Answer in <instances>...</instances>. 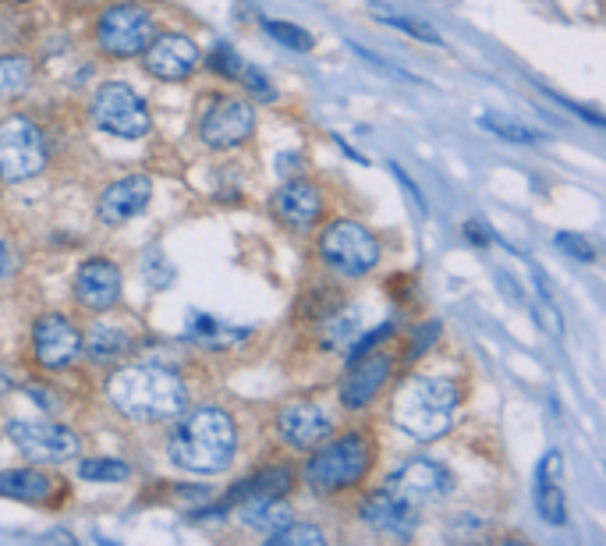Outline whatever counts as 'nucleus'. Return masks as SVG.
I'll use <instances>...</instances> for the list:
<instances>
[{
	"instance_id": "obj_1",
	"label": "nucleus",
	"mask_w": 606,
	"mask_h": 546,
	"mask_svg": "<svg viewBox=\"0 0 606 546\" xmlns=\"http://www.w3.org/2000/svg\"><path fill=\"white\" fill-rule=\"evenodd\" d=\"M238 433L234 422L220 408H195L188 412L167 437V454L178 468L195 472V476H217L231 465Z\"/></svg>"
},
{
	"instance_id": "obj_2",
	"label": "nucleus",
	"mask_w": 606,
	"mask_h": 546,
	"mask_svg": "<svg viewBox=\"0 0 606 546\" xmlns=\"http://www.w3.org/2000/svg\"><path fill=\"white\" fill-rule=\"evenodd\" d=\"M107 398L135 422H164L181 415L188 390L181 376L164 366H128L107 380Z\"/></svg>"
},
{
	"instance_id": "obj_3",
	"label": "nucleus",
	"mask_w": 606,
	"mask_h": 546,
	"mask_svg": "<svg viewBox=\"0 0 606 546\" xmlns=\"http://www.w3.org/2000/svg\"><path fill=\"white\" fill-rule=\"evenodd\" d=\"M458 383L447 376H412L397 390L394 422L415 440H436L451 429Z\"/></svg>"
},
{
	"instance_id": "obj_4",
	"label": "nucleus",
	"mask_w": 606,
	"mask_h": 546,
	"mask_svg": "<svg viewBox=\"0 0 606 546\" xmlns=\"http://www.w3.org/2000/svg\"><path fill=\"white\" fill-rule=\"evenodd\" d=\"M369 465H373V447L362 433H348V437L334 440L323 451H316L305 465V486L312 493H337L358 486L366 479Z\"/></svg>"
},
{
	"instance_id": "obj_5",
	"label": "nucleus",
	"mask_w": 606,
	"mask_h": 546,
	"mask_svg": "<svg viewBox=\"0 0 606 546\" xmlns=\"http://www.w3.org/2000/svg\"><path fill=\"white\" fill-rule=\"evenodd\" d=\"M319 256L344 277H366L380 266V242L355 220H334L319 234Z\"/></svg>"
},
{
	"instance_id": "obj_6",
	"label": "nucleus",
	"mask_w": 606,
	"mask_h": 546,
	"mask_svg": "<svg viewBox=\"0 0 606 546\" xmlns=\"http://www.w3.org/2000/svg\"><path fill=\"white\" fill-rule=\"evenodd\" d=\"M47 167V139L29 117L11 114L0 121V178L29 181Z\"/></svg>"
},
{
	"instance_id": "obj_7",
	"label": "nucleus",
	"mask_w": 606,
	"mask_h": 546,
	"mask_svg": "<svg viewBox=\"0 0 606 546\" xmlns=\"http://www.w3.org/2000/svg\"><path fill=\"white\" fill-rule=\"evenodd\" d=\"M93 125L117 139H142L149 132V107L132 86L107 82L93 96Z\"/></svg>"
},
{
	"instance_id": "obj_8",
	"label": "nucleus",
	"mask_w": 606,
	"mask_h": 546,
	"mask_svg": "<svg viewBox=\"0 0 606 546\" xmlns=\"http://www.w3.org/2000/svg\"><path fill=\"white\" fill-rule=\"evenodd\" d=\"M153 18L139 4H114L96 22V43L110 57H135L153 43Z\"/></svg>"
},
{
	"instance_id": "obj_9",
	"label": "nucleus",
	"mask_w": 606,
	"mask_h": 546,
	"mask_svg": "<svg viewBox=\"0 0 606 546\" xmlns=\"http://www.w3.org/2000/svg\"><path fill=\"white\" fill-rule=\"evenodd\" d=\"M8 437L25 458L39 465H64L78 454V437L68 426H54V422L15 419L8 422Z\"/></svg>"
},
{
	"instance_id": "obj_10",
	"label": "nucleus",
	"mask_w": 606,
	"mask_h": 546,
	"mask_svg": "<svg viewBox=\"0 0 606 546\" xmlns=\"http://www.w3.org/2000/svg\"><path fill=\"white\" fill-rule=\"evenodd\" d=\"M256 132V110L249 100L227 96L202 110L199 117V139L210 149H234Z\"/></svg>"
},
{
	"instance_id": "obj_11",
	"label": "nucleus",
	"mask_w": 606,
	"mask_h": 546,
	"mask_svg": "<svg viewBox=\"0 0 606 546\" xmlns=\"http://www.w3.org/2000/svg\"><path fill=\"white\" fill-rule=\"evenodd\" d=\"M32 355H36L39 366L64 369L82 355V334L61 312L39 316L36 327H32Z\"/></svg>"
},
{
	"instance_id": "obj_12",
	"label": "nucleus",
	"mask_w": 606,
	"mask_h": 546,
	"mask_svg": "<svg viewBox=\"0 0 606 546\" xmlns=\"http://www.w3.org/2000/svg\"><path fill=\"white\" fill-rule=\"evenodd\" d=\"M451 486H454L451 472H447L440 461L415 458L404 468H397L394 476H390L387 490L415 507V504H429V500H443L451 493Z\"/></svg>"
},
{
	"instance_id": "obj_13",
	"label": "nucleus",
	"mask_w": 606,
	"mask_h": 546,
	"mask_svg": "<svg viewBox=\"0 0 606 546\" xmlns=\"http://www.w3.org/2000/svg\"><path fill=\"white\" fill-rule=\"evenodd\" d=\"M146 71L164 82H181L199 68V47L181 32H167V36L153 39L146 50Z\"/></svg>"
},
{
	"instance_id": "obj_14",
	"label": "nucleus",
	"mask_w": 606,
	"mask_h": 546,
	"mask_svg": "<svg viewBox=\"0 0 606 546\" xmlns=\"http://www.w3.org/2000/svg\"><path fill=\"white\" fill-rule=\"evenodd\" d=\"M149 199H153V181H149L146 174H128V178L114 181V185L100 195L96 213H100L103 224L117 227V224H128L132 217H139L149 206Z\"/></svg>"
},
{
	"instance_id": "obj_15",
	"label": "nucleus",
	"mask_w": 606,
	"mask_h": 546,
	"mask_svg": "<svg viewBox=\"0 0 606 546\" xmlns=\"http://www.w3.org/2000/svg\"><path fill=\"white\" fill-rule=\"evenodd\" d=\"M277 433H280V440L288 447H295V451H309V447H316L319 440H327L330 419H327V412L319 405H312V401H291V405L280 408Z\"/></svg>"
},
{
	"instance_id": "obj_16",
	"label": "nucleus",
	"mask_w": 606,
	"mask_h": 546,
	"mask_svg": "<svg viewBox=\"0 0 606 546\" xmlns=\"http://www.w3.org/2000/svg\"><path fill=\"white\" fill-rule=\"evenodd\" d=\"M75 298L93 312L117 305V298H121V270L110 259H86L75 273Z\"/></svg>"
},
{
	"instance_id": "obj_17",
	"label": "nucleus",
	"mask_w": 606,
	"mask_h": 546,
	"mask_svg": "<svg viewBox=\"0 0 606 546\" xmlns=\"http://www.w3.org/2000/svg\"><path fill=\"white\" fill-rule=\"evenodd\" d=\"M390 376V359L380 351H369L362 359L351 362L348 376L341 383V405L344 408H366L380 394V387Z\"/></svg>"
},
{
	"instance_id": "obj_18",
	"label": "nucleus",
	"mask_w": 606,
	"mask_h": 546,
	"mask_svg": "<svg viewBox=\"0 0 606 546\" xmlns=\"http://www.w3.org/2000/svg\"><path fill=\"white\" fill-rule=\"evenodd\" d=\"M358 518L376 532H387V536H412L415 532V507L408 500L394 497L390 490H380L373 497L362 500L358 507Z\"/></svg>"
},
{
	"instance_id": "obj_19",
	"label": "nucleus",
	"mask_w": 606,
	"mask_h": 546,
	"mask_svg": "<svg viewBox=\"0 0 606 546\" xmlns=\"http://www.w3.org/2000/svg\"><path fill=\"white\" fill-rule=\"evenodd\" d=\"M273 210H277L280 220H288L291 227H309L323 213V195L312 185H305V181H288L273 195Z\"/></svg>"
},
{
	"instance_id": "obj_20",
	"label": "nucleus",
	"mask_w": 606,
	"mask_h": 546,
	"mask_svg": "<svg viewBox=\"0 0 606 546\" xmlns=\"http://www.w3.org/2000/svg\"><path fill=\"white\" fill-rule=\"evenodd\" d=\"M536 507L543 522L550 525H568V504H564V490H560V454L550 451L539 465L536 479Z\"/></svg>"
},
{
	"instance_id": "obj_21",
	"label": "nucleus",
	"mask_w": 606,
	"mask_h": 546,
	"mask_svg": "<svg viewBox=\"0 0 606 546\" xmlns=\"http://www.w3.org/2000/svg\"><path fill=\"white\" fill-rule=\"evenodd\" d=\"M295 476H291L288 465H273V468H263L259 476L245 479L241 486H234V493L224 500V507L238 504V500H280L284 493L291 490Z\"/></svg>"
},
{
	"instance_id": "obj_22",
	"label": "nucleus",
	"mask_w": 606,
	"mask_h": 546,
	"mask_svg": "<svg viewBox=\"0 0 606 546\" xmlns=\"http://www.w3.org/2000/svg\"><path fill=\"white\" fill-rule=\"evenodd\" d=\"M245 337H249V330L227 327V323L213 320V316H192V323H188V341L199 344V348H206V351L234 348V344H241Z\"/></svg>"
},
{
	"instance_id": "obj_23",
	"label": "nucleus",
	"mask_w": 606,
	"mask_h": 546,
	"mask_svg": "<svg viewBox=\"0 0 606 546\" xmlns=\"http://www.w3.org/2000/svg\"><path fill=\"white\" fill-rule=\"evenodd\" d=\"M323 344L334 351H344L351 348V344L358 341V337L366 334V312L358 309H341V312H330V316H323Z\"/></svg>"
},
{
	"instance_id": "obj_24",
	"label": "nucleus",
	"mask_w": 606,
	"mask_h": 546,
	"mask_svg": "<svg viewBox=\"0 0 606 546\" xmlns=\"http://www.w3.org/2000/svg\"><path fill=\"white\" fill-rule=\"evenodd\" d=\"M132 348V337L125 334L121 327H110V323H93L82 337V351L96 362H110L117 355H125Z\"/></svg>"
},
{
	"instance_id": "obj_25",
	"label": "nucleus",
	"mask_w": 606,
	"mask_h": 546,
	"mask_svg": "<svg viewBox=\"0 0 606 546\" xmlns=\"http://www.w3.org/2000/svg\"><path fill=\"white\" fill-rule=\"evenodd\" d=\"M50 490V479L39 468H15V472H0V497L18 500H43Z\"/></svg>"
},
{
	"instance_id": "obj_26",
	"label": "nucleus",
	"mask_w": 606,
	"mask_h": 546,
	"mask_svg": "<svg viewBox=\"0 0 606 546\" xmlns=\"http://www.w3.org/2000/svg\"><path fill=\"white\" fill-rule=\"evenodd\" d=\"M241 518H245L249 529H259L270 536V532L284 529V525L291 522V507H284L280 500H245Z\"/></svg>"
},
{
	"instance_id": "obj_27",
	"label": "nucleus",
	"mask_w": 606,
	"mask_h": 546,
	"mask_svg": "<svg viewBox=\"0 0 606 546\" xmlns=\"http://www.w3.org/2000/svg\"><path fill=\"white\" fill-rule=\"evenodd\" d=\"M32 82V64L25 57H0V100L22 96Z\"/></svg>"
},
{
	"instance_id": "obj_28",
	"label": "nucleus",
	"mask_w": 606,
	"mask_h": 546,
	"mask_svg": "<svg viewBox=\"0 0 606 546\" xmlns=\"http://www.w3.org/2000/svg\"><path fill=\"white\" fill-rule=\"evenodd\" d=\"M78 476L89 479V483H125L132 476V468L117 458H89L78 465Z\"/></svg>"
},
{
	"instance_id": "obj_29",
	"label": "nucleus",
	"mask_w": 606,
	"mask_h": 546,
	"mask_svg": "<svg viewBox=\"0 0 606 546\" xmlns=\"http://www.w3.org/2000/svg\"><path fill=\"white\" fill-rule=\"evenodd\" d=\"M373 15L380 18L383 25H390V29H401V32H408V36L422 39V43H436V47H440V43H443V39H440V32H436L433 25L419 22V18H412V15H397V11H383L380 4H376V11H373Z\"/></svg>"
},
{
	"instance_id": "obj_30",
	"label": "nucleus",
	"mask_w": 606,
	"mask_h": 546,
	"mask_svg": "<svg viewBox=\"0 0 606 546\" xmlns=\"http://www.w3.org/2000/svg\"><path fill=\"white\" fill-rule=\"evenodd\" d=\"M270 539L273 546H323L327 543V536H323V529H316V525H305V522H298V525H284V529H277V532H270Z\"/></svg>"
},
{
	"instance_id": "obj_31",
	"label": "nucleus",
	"mask_w": 606,
	"mask_h": 546,
	"mask_svg": "<svg viewBox=\"0 0 606 546\" xmlns=\"http://www.w3.org/2000/svg\"><path fill=\"white\" fill-rule=\"evenodd\" d=\"M266 29V36H273L277 43H284V47H291V50H312L316 47V39L309 36V32L302 29V25H291V22H266L263 25Z\"/></svg>"
},
{
	"instance_id": "obj_32",
	"label": "nucleus",
	"mask_w": 606,
	"mask_h": 546,
	"mask_svg": "<svg viewBox=\"0 0 606 546\" xmlns=\"http://www.w3.org/2000/svg\"><path fill=\"white\" fill-rule=\"evenodd\" d=\"M482 128L493 135H500V139L507 142H536L539 135L529 132L525 125H518V121H511V117H500V114H482Z\"/></svg>"
},
{
	"instance_id": "obj_33",
	"label": "nucleus",
	"mask_w": 606,
	"mask_h": 546,
	"mask_svg": "<svg viewBox=\"0 0 606 546\" xmlns=\"http://www.w3.org/2000/svg\"><path fill=\"white\" fill-rule=\"evenodd\" d=\"M210 68L220 71V75H227V78H238L241 68H245V61L238 57V50H231L227 43H217L213 54H210Z\"/></svg>"
},
{
	"instance_id": "obj_34",
	"label": "nucleus",
	"mask_w": 606,
	"mask_h": 546,
	"mask_svg": "<svg viewBox=\"0 0 606 546\" xmlns=\"http://www.w3.org/2000/svg\"><path fill=\"white\" fill-rule=\"evenodd\" d=\"M390 330H394V327H390V323H383V327H376V330H369V334L358 337V341L348 348V362H355V359H362V355H369V351H373L376 344H380L383 337L390 334Z\"/></svg>"
},
{
	"instance_id": "obj_35",
	"label": "nucleus",
	"mask_w": 606,
	"mask_h": 546,
	"mask_svg": "<svg viewBox=\"0 0 606 546\" xmlns=\"http://www.w3.org/2000/svg\"><path fill=\"white\" fill-rule=\"evenodd\" d=\"M557 245H560L564 252H568V256L582 259V263H592V259H596V249H592V245L585 242L582 234H557Z\"/></svg>"
},
{
	"instance_id": "obj_36",
	"label": "nucleus",
	"mask_w": 606,
	"mask_h": 546,
	"mask_svg": "<svg viewBox=\"0 0 606 546\" xmlns=\"http://www.w3.org/2000/svg\"><path fill=\"white\" fill-rule=\"evenodd\" d=\"M238 78H245V86L252 89V96H256V100H266V103L277 100V89H273L270 82H266V78L259 75L256 68H241V75H238Z\"/></svg>"
},
{
	"instance_id": "obj_37",
	"label": "nucleus",
	"mask_w": 606,
	"mask_h": 546,
	"mask_svg": "<svg viewBox=\"0 0 606 546\" xmlns=\"http://www.w3.org/2000/svg\"><path fill=\"white\" fill-rule=\"evenodd\" d=\"M15 266H18V256L11 252V245L0 242V281H8L11 273H15Z\"/></svg>"
},
{
	"instance_id": "obj_38",
	"label": "nucleus",
	"mask_w": 606,
	"mask_h": 546,
	"mask_svg": "<svg viewBox=\"0 0 606 546\" xmlns=\"http://www.w3.org/2000/svg\"><path fill=\"white\" fill-rule=\"evenodd\" d=\"M465 231H468V238H472L475 245H486V234H482L479 224H465Z\"/></svg>"
},
{
	"instance_id": "obj_39",
	"label": "nucleus",
	"mask_w": 606,
	"mask_h": 546,
	"mask_svg": "<svg viewBox=\"0 0 606 546\" xmlns=\"http://www.w3.org/2000/svg\"><path fill=\"white\" fill-rule=\"evenodd\" d=\"M4 390H11V376L0 373V394H4Z\"/></svg>"
},
{
	"instance_id": "obj_40",
	"label": "nucleus",
	"mask_w": 606,
	"mask_h": 546,
	"mask_svg": "<svg viewBox=\"0 0 606 546\" xmlns=\"http://www.w3.org/2000/svg\"><path fill=\"white\" fill-rule=\"evenodd\" d=\"M11 4H25V0H11Z\"/></svg>"
}]
</instances>
